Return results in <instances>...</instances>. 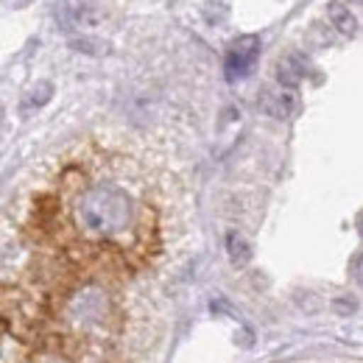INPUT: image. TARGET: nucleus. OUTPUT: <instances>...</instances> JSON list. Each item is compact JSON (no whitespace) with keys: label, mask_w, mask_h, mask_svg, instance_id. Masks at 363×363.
Listing matches in <instances>:
<instances>
[{"label":"nucleus","mask_w":363,"mask_h":363,"mask_svg":"<svg viewBox=\"0 0 363 363\" xmlns=\"http://www.w3.org/2000/svg\"><path fill=\"white\" fill-rule=\"evenodd\" d=\"M227 252H229V260H232L235 266H246V263L252 260V246H249V240H246L243 235H238V232H229L227 235Z\"/></svg>","instance_id":"obj_8"},{"label":"nucleus","mask_w":363,"mask_h":363,"mask_svg":"<svg viewBox=\"0 0 363 363\" xmlns=\"http://www.w3.org/2000/svg\"><path fill=\"white\" fill-rule=\"evenodd\" d=\"M355 3H361V0H355Z\"/></svg>","instance_id":"obj_10"},{"label":"nucleus","mask_w":363,"mask_h":363,"mask_svg":"<svg viewBox=\"0 0 363 363\" xmlns=\"http://www.w3.org/2000/svg\"><path fill=\"white\" fill-rule=\"evenodd\" d=\"M327 17H330V23L335 26V31H341V34H347V37L358 34V20L352 17V11H350L344 3L333 0V3L327 6Z\"/></svg>","instance_id":"obj_7"},{"label":"nucleus","mask_w":363,"mask_h":363,"mask_svg":"<svg viewBox=\"0 0 363 363\" xmlns=\"http://www.w3.org/2000/svg\"><path fill=\"white\" fill-rule=\"evenodd\" d=\"M257 106L266 112V115H272L277 121H285V118H291L294 115V109H296V98H294V92L285 90V87H277V90H266L260 95V101H257Z\"/></svg>","instance_id":"obj_5"},{"label":"nucleus","mask_w":363,"mask_h":363,"mask_svg":"<svg viewBox=\"0 0 363 363\" xmlns=\"http://www.w3.org/2000/svg\"><path fill=\"white\" fill-rule=\"evenodd\" d=\"M76 224L87 238L98 240H118L126 232H132L137 221V210L132 196L118 184H95L87 187L73 207Z\"/></svg>","instance_id":"obj_1"},{"label":"nucleus","mask_w":363,"mask_h":363,"mask_svg":"<svg viewBox=\"0 0 363 363\" xmlns=\"http://www.w3.org/2000/svg\"><path fill=\"white\" fill-rule=\"evenodd\" d=\"M305 73H308V65H305V59L296 56V53H291V56H285V59L277 62V82H279V87H285V90L296 87V84L305 79Z\"/></svg>","instance_id":"obj_6"},{"label":"nucleus","mask_w":363,"mask_h":363,"mask_svg":"<svg viewBox=\"0 0 363 363\" xmlns=\"http://www.w3.org/2000/svg\"><path fill=\"white\" fill-rule=\"evenodd\" d=\"M106 313V296L98 288H84L82 294H76V299L70 302V316L76 318L79 324L87 321H98Z\"/></svg>","instance_id":"obj_3"},{"label":"nucleus","mask_w":363,"mask_h":363,"mask_svg":"<svg viewBox=\"0 0 363 363\" xmlns=\"http://www.w3.org/2000/svg\"><path fill=\"white\" fill-rule=\"evenodd\" d=\"M260 56V37H238L232 48L227 50V59H224V73H227L229 82H240L252 73L255 62Z\"/></svg>","instance_id":"obj_2"},{"label":"nucleus","mask_w":363,"mask_h":363,"mask_svg":"<svg viewBox=\"0 0 363 363\" xmlns=\"http://www.w3.org/2000/svg\"><path fill=\"white\" fill-rule=\"evenodd\" d=\"M56 17H59L62 28H67V31L90 28V26H95V23L101 20V14L95 11V6H87V3H82V0H65V3L59 6Z\"/></svg>","instance_id":"obj_4"},{"label":"nucleus","mask_w":363,"mask_h":363,"mask_svg":"<svg viewBox=\"0 0 363 363\" xmlns=\"http://www.w3.org/2000/svg\"><path fill=\"white\" fill-rule=\"evenodd\" d=\"M50 95H53V87H50L48 82H40L34 90L26 92V98H23V109H26V112H31V109L45 106L48 101H50Z\"/></svg>","instance_id":"obj_9"}]
</instances>
